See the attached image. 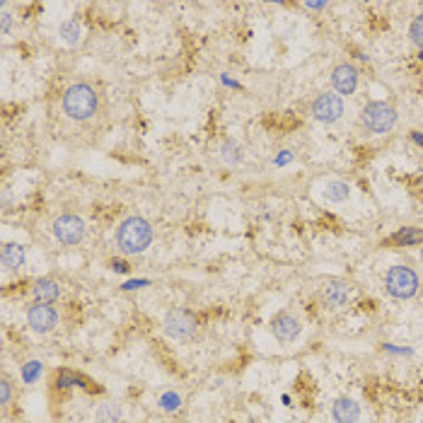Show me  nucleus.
Masks as SVG:
<instances>
[{"instance_id":"f257e3e1","label":"nucleus","mask_w":423,"mask_h":423,"mask_svg":"<svg viewBox=\"0 0 423 423\" xmlns=\"http://www.w3.org/2000/svg\"><path fill=\"white\" fill-rule=\"evenodd\" d=\"M99 94L90 82H75L63 92V111L73 121H87L97 114Z\"/></svg>"},{"instance_id":"f03ea898","label":"nucleus","mask_w":423,"mask_h":423,"mask_svg":"<svg viewBox=\"0 0 423 423\" xmlns=\"http://www.w3.org/2000/svg\"><path fill=\"white\" fill-rule=\"evenodd\" d=\"M152 225L145 218L131 216L126 218L116 230V245L123 254H143L152 245Z\"/></svg>"},{"instance_id":"7ed1b4c3","label":"nucleus","mask_w":423,"mask_h":423,"mask_svg":"<svg viewBox=\"0 0 423 423\" xmlns=\"http://www.w3.org/2000/svg\"><path fill=\"white\" fill-rule=\"evenodd\" d=\"M385 288L397 300H409L419 293V276L409 266H392L385 276Z\"/></svg>"},{"instance_id":"20e7f679","label":"nucleus","mask_w":423,"mask_h":423,"mask_svg":"<svg viewBox=\"0 0 423 423\" xmlns=\"http://www.w3.org/2000/svg\"><path fill=\"white\" fill-rule=\"evenodd\" d=\"M360 121L372 133H389L394 128V123H397V111H394V106L385 104V102H370L360 111Z\"/></svg>"},{"instance_id":"39448f33","label":"nucleus","mask_w":423,"mask_h":423,"mask_svg":"<svg viewBox=\"0 0 423 423\" xmlns=\"http://www.w3.org/2000/svg\"><path fill=\"white\" fill-rule=\"evenodd\" d=\"M165 334L169 338H177V341H189L191 336H196V329H199V321H196L194 314L189 309L174 307L165 314Z\"/></svg>"},{"instance_id":"423d86ee","label":"nucleus","mask_w":423,"mask_h":423,"mask_svg":"<svg viewBox=\"0 0 423 423\" xmlns=\"http://www.w3.org/2000/svg\"><path fill=\"white\" fill-rule=\"evenodd\" d=\"M54 237L66 247L80 245L85 237V220L80 216H73V213H66V216H59L54 220Z\"/></svg>"},{"instance_id":"0eeeda50","label":"nucleus","mask_w":423,"mask_h":423,"mask_svg":"<svg viewBox=\"0 0 423 423\" xmlns=\"http://www.w3.org/2000/svg\"><path fill=\"white\" fill-rule=\"evenodd\" d=\"M27 324L34 334H49V331L56 329L59 324V312L56 307L51 305H42V302H34L30 309H27Z\"/></svg>"},{"instance_id":"6e6552de","label":"nucleus","mask_w":423,"mask_h":423,"mask_svg":"<svg viewBox=\"0 0 423 423\" xmlns=\"http://www.w3.org/2000/svg\"><path fill=\"white\" fill-rule=\"evenodd\" d=\"M300 331H302V324L293 312H278L271 319V334L281 343H293L300 336Z\"/></svg>"},{"instance_id":"1a4fd4ad","label":"nucleus","mask_w":423,"mask_h":423,"mask_svg":"<svg viewBox=\"0 0 423 423\" xmlns=\"http://www.w3.org/2000/svg\"><path fill=\"white\" fill-rule=\"evenodd\" d=\"M312 114L321 123H334L343 116V99L338 97V94H331V92L319 94L312 104Z\"/></svg>"},{"instance_id":"9d476101","label":"nucleus","mask_w":423,"mask_h":423,"mask_svg":"<svg viewBox=\"0 0 423 423\" xmlns=\"http://www.w3.org/2000/svg\"><path fill=\"white\" fill-rule=\"evenodd\" d=\"M331 85H334L338 97H341V94H353L355 87H358V70H355L351 63L336 66L334 73H331Z\"/></svg>"},{"instance_id":"9b49d317","label":"nucleus","mask_w":423,"mask_h":423,"mask_svg":"<svg viewBox=\"0 0 423 423\" xmlns=\"http://www.w3.org/2000/svg\"><path fill=\"white\" fill-rule=\"evenodd\" d=\"M331 416L336 423H355L360 419V406L351 397H338L331 406Z\"/></svg>"},{"instance_id":"f8f14e48","label":"nucleus","mask_w":423,"mask_h":423,"mask_svg":"<svg viewBox=\"0 0 423 423\" xmlns=\"http://www.w3.org/2000/svg\"><path fill=\"white\" fill-rule=\"evenodd\" d=\"M348 295H351V286H348L346 281L334 278V281H329L324 288V302L334 309L343 307V305L348 302Z\"/></svg>"},{"instance_id":"ddd939ff","label":"nucleus","mask_w":423,"mask_h":423,"mask_svg":"<svg viewBox=\"0 0 423 423\" xmlns=\"http://www.w3.org/2000/svg\"><path fill=\"white\" fill-rule=\"evenodd\" d=\"M32 295L34 300L42 305H54L61 298V286L56 283L54 278H39L37 283L32 286Z\"/></svg>"},{"instance_id":"4468645a","label":"nucleus","mask_w":423,"mask_h":423,"mask_svg":"<svg viewBox=\"0 0 423 423\" xmlns=\"http://www.w3.org/2000/svg\"><path fill=\"white\" fill-rule=\"evenodd\" d=\"M25 262H27V252H25V247L17 245V242H8V245L3 247V252H0V264L10 271L22 269Z\"/></svg>"},{"instance_id":"2eb2a0df","label":"nucleus","mask_w":423,"mask_h":423,"mask_svg":"<svg viewBox=\"0 0 423 423\" xmlns=\"http://www.w3.org/2000/svg\"><path fill=\"white\" fill-rule=\"evenodd\" d=\"M121 421V406L114 402H104L94 409V423H118Z\"/></svg>"},{"instance_id":"dca6fc26","label":"nucleus","mask_w":423,"mask_h":423,"mask_svg":"<svg viewBox=\"0 0 423 423\" xmlns=\"http://www.w3.org/2000/svg\"><path fill=\"white\" fill-rule=\"evenodd\" d=\"M61 39H63V44H68V47H78L82 39V27L78 20H66L63 25H61Z\"/></svg>"},{"instance_id":"f3484780","label":"nucleus","mask_w":423,"mask_h":423,"mask_svg":"<svg viewBox=\"0 0 423 423\" xmlns=\"http://www.w3.org/2000/svg\"><path fill=\"white\" fill-rule=\"evenodd\" d=\"M324 196H326V201H331V203H343L348 196H351V186H348L346 182H338V179H334V182H326Z\"/></svg>"},{"instance_id":"a211bd4d","label":"nucleus","mask_w":423,"mask_h":423,"mask_svg":"<svg viewBox=\"0 0 423 423\" xmlns=\"http://www.w3.org/2000/svg\"><path fill=\"white\" fill-rule=\"evenodd\" d=\"M184 404L182 394L174 392V389H167V392L160 394V399H157V406H160L162 411H167V414H174V411H179Z\"/></svg>"},{"instance_id":"6ab92c4d","label":"nucleus","mask_w":423,"mask_h":423,"mask_svg":"<svg viewBox=\"0 0 423 423\" xmlns=\"http://www.w3.org/2000/svg\"><path fill=\"white\" fill-rule=\"evenodd\" d=\"M220 157H223V162H228V165H240L242 162V148L235 143V140H223L220 143Z\"/></svg>"},{"instance_id":"aec40b11","label":"nucleus","mask_w":423,"mask_h":423,"mask_svg":"<svg viewBox=\"0 0 423 423\" xmlns=\"http://www.w3.org/2000/svg\"><path fill=\"white\" fill-rule=\"evenodd\" d=\"M392 242L394 245H416V242H423V233L416 228H402L392 237Z\"/></svg>"},{"instance_id":"412c9836","label":"nucleus","mask_w":423,"mask_h":423,"mask_svg":"<svg viewBox=\"0 0 423 423\" xmlns=\"http://www.w3.org/2000/svg\"><path fill=\"white\" fill-rule=\"evenodd\" d=\"M409 37L416 47L423 49V13L414 17V22H411V27H409Z\"/></svg>"},{"instance_id":"4be33fe9","label":"nucleus","mask_w":423,"mask_h":423,"mask_svg":"<svg viewBox=\"0 0 423 423\" xmlns=\"http://www.w3.org/2000/svg\"><path fill=\"white\" fill-rule=\"evenodd\" d=\"M22 375H25L27 382H34L39 375H42V363H39V360H30V363L22 368Z\"/></svg>"},{"instance_id":"5701e85b","label":"nucleus","mask_w":423,"mask_h":423,"mask_svg":"<svg viewBox=\"0 0 423 423\" xmlns=\"http://www.w3.org/2000/svg\"><path fill=\"white\" fill-rule=\"evenodd\" d=\"M10 397H13V387H10L8 377H3L0 380V404H10Z\"/></svg>"},{"instance_id":"b1692460","label":"nucleus","mask_w":423,"mask_h":423,"mask_svg":"<svg viewBox=\"0 0 423 423\" xmlns=\"http://www.w3.org/2000/svg\"><path fill=\"white\" fill-rule=\"evenodd\" d=\"M10 25H13V17H10V13H3V34L10 32Z\"/></svg>"},{"instance_id":"393cba45","label":"nucleus","mask_w":423,"mask_h":423,"mask_svg":"<svg viewBox=\"0 0 423 423\" xmlns=\"http://www.w3.org/2000/svg\"><path fill=\"white\" fill-rule=\"evenodd\" d=\"M305 8H309V10H324L326 8V3H302Z\"/></svg>"},{"instance_id":"a878e982","label":"nucleus","mask_w":423,"mask_h":423,"mask_svg":"<svg viewBox=\"0 0 423 423\" xmlns=\"http://www.w3.org/2000/svg\"><path fill=\"white\" fill-rule=\"evenodd\" d=\"M111 266H116V271H121V274H123V271H128V269H126V264H121V262H114V264H111Z\"/></svg>"},{"instance_id":"bb28decb","label":"nucleus","mask_w":423,"mask_h":423,"mask_svg":"<svg viewBox=\"0 0 423 423\" xmlns=\"http://www.w3.org/2000/svg\"><path fill=\"white\" fill-rule=\"evenodd\" d=\"M419 423H423V416H421V421H419Z\"/></svg>"},{"instance_id":"cd10ccee","label":"nucleus","mask_w":423,"mask_h":423,"mask_svg":"<svg viewBox=\"0 0 423 423\" xmlns=\"http://www.w3.org/2000/svg\"><path fill=\"white\" fill-rule=\"evenodd\" d=\"M421 259H423V250H421Z\"/></svg>"}]
</instances>
